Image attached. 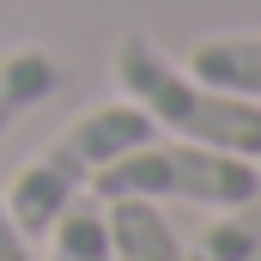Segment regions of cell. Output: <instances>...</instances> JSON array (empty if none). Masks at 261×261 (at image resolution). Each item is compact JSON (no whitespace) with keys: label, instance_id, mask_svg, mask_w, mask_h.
Returning a JSON list of instances; mask_svg holds the SVG:
<instances>
[{"label":"cell","instance_id":"obj_1","mask_svg":"<svg viewBox=\"0 0 261 261\" xmlns=\"http://www.w3.org/2000/svg\"><path fill=\"white\" fill-rule=\"evenodd\" d=\"M116 91L152 128H170L176 140H195L213 152H237V158H261V97H231L200 85L189 67H176L152 37L128 31L116 43Z\"/></svg>","mask_w":261,"mask_h":261},{"label":"cell","instance_id":"obj_2","mask_svg":"<svg viewBox=\"0 0 261 261\" xmlns=\"http://www.w3.org/2000/svg\"><path fill=\"white\" fill-rule=\"evenodd\" d=\"M140 140H152V122L134 110L128 97L85 110L79 122H67V128L12 176V189L0 195L6 219H12L24 237H43L67 206L91 189V176H97L110 158H122L128 146H140Z\"/></svg>","mask_w":261,"mask_h":261},{"label":"cell","instance_id":"obj_3","mask_svg":"<svg viewBox=\"0 0 261 261\" xmlns=\"http://www.w3.org/2000/svg\"><path fill=\"white\" fill-rule=\"evenodd\" d=\"M91 200H195L237 206L261 189V164L237 152H213L195 140H140L91 176Z\"/></svg>","mask_w":261,"mask_h":261},{"label":"cell","instance_id":"obj_4","mask_svg":"<svg viewBox=\"0 0 261 261\" xmlns=\"http://www.w3.org/2000/svg\"><path fill=\"white\" fill-rule=\"evenodd\" d=\"M103 225H110V261H189L158 200H103Z\"/></svg>","mask_w":261,"mask_h":261},{"label":"cell","instance_id":"obj_5","mask_svg":"<svg viewBox=\"0 0 261 261\" xmlns=\"http://www.w3.org/2000/svg\"><path fill=\"white\" fill-rule=\"evenodd\" d=\"M189 73L213 91L231 97H261V31H225V37H200L189 49Z\"/></svg>","mask_w":261,"mask_h":261},{"label":"cell","instance_id":"obj_6","mask_svg":"<svg viewBox=\"0 0 261 261\" xmlns=\"http://www.w3.org/2000/svg\"><path fill=\"white\" fill-rule=\"evenodd\" d=\"M55 91H61V61L49 49L24 43V49L0 55V134L12 128L24 110H37L43 97H55Z\"/></svg>","mask_w":261,"mask_h":261},{"label":"cell","instance_id":"obj_7","mask_svg":"<svg viewBox=\"0 0 261 261\" xmlns=\"http://www.w3.org/2000/svg\"><path fill=\"white\" fill-rule=\"evenodd\" d=\"M255 255H261V189L249 200H237V206H225L195 237L189 261H255Z\"/></svg>","mask_w":261,"mask_h":261},{"label":"cell","instance_id":"obj_8","mask_svg":"<svg viewBox=\"0 0 261 261\" xmlns=\"http://www.w3.org/2000/svg\"><path fill=\"white\" fill-rule=\"evenodd\" d=\"M49 237V261H110V225H103V200L79 195L61 219L43 231Z\"/></svg>","mask_w":261,"mask_h":261},{"label":"cell","instance_id":"obj_9","mask_svg":"<svg viewBox=\"0 0 261 261\" xmlns=\"http://www.w3.org/2000/svg\"><path fill=\"white\" fill-rule=\"evenodd\" d=\"M0 261H31V237L6 219V206H0Z\"/></svg>","mask_w":261,"mask_h":261},{"label":"cell","instance_id":"obj_10","mask_svg":"<svg viewBox=\"0 0 261 261\" xmlns=\"http://www.w3.org/2000/svg\"><path fill=\"white\" fill-rule=\"evenodd\" d=\"M255 164H261V158H255Z\"/></svg>","mask_w":261,"mask_h":261},{"label":"cell","instance_id":"obj_11","mask_svg":"<svg viewBox=\"0 0 261 261\" xmlns=\"http://www.w3.org/2000/svg\"><path fill=\"white\" fill-rule=\"evenodd\" d=\"M255 261H261V255H255Z\"/></svg>","mask_w":261,"mask_h":261}]
</instances>
